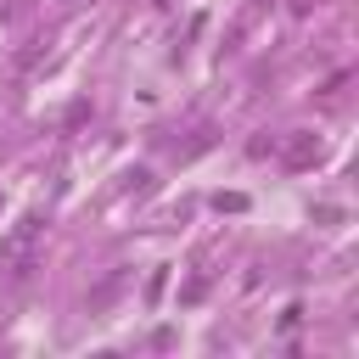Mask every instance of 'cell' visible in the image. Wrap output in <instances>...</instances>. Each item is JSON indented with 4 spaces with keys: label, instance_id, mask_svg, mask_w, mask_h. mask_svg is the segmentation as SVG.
Masks as SVG:
<instances>
[{
    "label": "cell",
    "instance_id": "6da1fadb",
    "mask_svg": "<svg viewBox=\"0 0 359 359\" xmlns=\"http://www.w3.org/2000/svg\"><path fill=\"white\" fill-rule=\"evenodd\" d=\"M39 236H45V213H22V219L0 236V269H6V275H22V269L34 264Z\"/></svg>",
    "mask_w": 359,
    "mask_h": 359
},
{
    "label": "cell",
    "instance_id": "7a4b0ae2",
    "mask_svg": "<svg viewBox=\"0 0 359 359\" xmlns=\"http://www.w3.org/2000/svg\"><path fill=\"white\" fill-rule=\"evenodd\" d=\"M280 163H286V168H309V163H320V135H314V129H292L286 146H280Z\"/></svg>",
    "mask_w": 359,
    "mask_h": 359
}]
</instances>
